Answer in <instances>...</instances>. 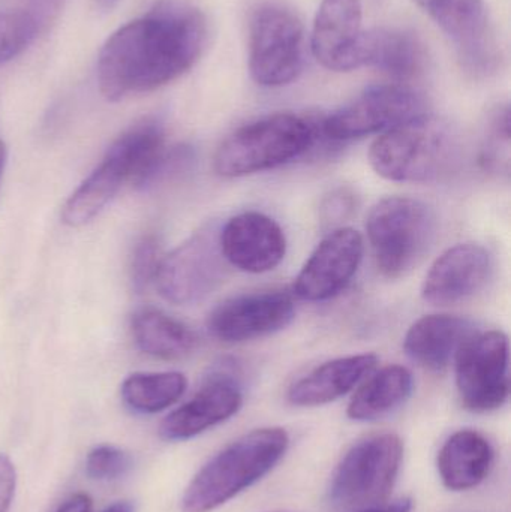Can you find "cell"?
<instances>
[{"label": "cell", "mask_w": 511, "mask_h": 512, "mask_svg": "<svg viewBox=\"0 0 511 512\" xmlns=\"http://www.w3.org/2000/svg\"><path fill=\"white\" fill-rule=\"evenodd\" d=\"M206 41L207 24L198 9L161 6L107 39L99 53V90L117 102L167 86L198 62Z\"/></svg>", "instance_id": "cell-1"}, {"label": "cell", "mask_w": 511, "mask_h": 512, "mask_svg": "<svg viewBox=\"0 0 511 512\" xmlns=\"http://www.w3.org/2000/svg\"><path fill=\"white\" fill-rule=\"evenodd\" d=\"M165 131L158 120L147 119L120 135L101 164L78 186L62 209V222L80 228L92 222L125 183L140 189L167 149Z\"/></svg>", "instance_id": "cell-2"}, {"label": "cell", "mask_w": 511, "mask_h": 512, "mask_svg": "<svg viewBox=\"0 0 511 512\" xmlns=\"http://www.w3.org/2000/svg\"><path fill=\"white\" fill-rule=\"evenodd\" d=\"M290 436L281 427L252 430L206 463L186 487L185 512H210L266 477L287 453Z\"/></svg>", "instance_id": "cell-3"}, {"label": "cell", "mask_w": 511, "mask_h": 512, "mask_svg": "<svg viewBox=\"0 0 511 512\" xmlns=\"http://www.w3.org/2000/svg\"><path fill=\"white\" fill-rule=\"evenodd\" d=\"M320 122L278 113L242 126L222 141L213 167L225 179L275 170L305 155L320 137Z\"/></svg>", "instance_id": "cell-4"}, {"label": "cell", "mask_w": 511, "mask_h": 512, "mask_svg": "<svg viewBox=\"0 0 511 512\" xmlns=\"http://www.w3.org/2000/svg\"><path fill=\"white\" fill-rule=\"evenodd\" d=\"M455 158L452 135L431 116L384 132L369 149L372 170L398 183L432 182L449 171Z\"/></svg>", "instance_id": "cell-5"}, {"label": "cell", "mask_w": 511, "mask_h": 512, "mask_svg": "<svg viewBox=\"0 0 511 512\" xmlns=\"http://www.w3.org/2000/svg\"><path fill=\"white\" fill-rule=\"evenodd\" d=\"M366 233L380 273L398 279L429 251L435 236L434 212L416 198H384L369 212Z\"/></svg>", "instance_id": "cell-6"}, {"label": "cell", "mask_w": 511, "mask_h": 512, "mask_svg": "<svg viewBox=\"0 0 511 512\" xmlns=\"http://www.w3.org/2000/svg\"><path fill=\"white\" fill-rule=\"evenodd\" d=\"M404 459V442L395 433H378L347 451L330 483V502L353 511L383 505L392 493Z\"/></svg>", "instance_id": "cell-7"}, {"label": "cell", "mask_w": 511, "mask_h": 512, "mask_svg": "<svg viewBox=\"0 0 511 512\" xmlns=\"http://www.w3.org/2000/svg\"><path fill=\"white\" fill-rule=\"evenodd\" d=\"M426 116L428 107L419 93L402 84H380L324 117L320 131L327 140L344 143L384 134Z\"/></svg>", "instance_id": "cell-8"}, {"label": "cell", "mask_w": 511, "mask_h": 512, "mask_svg": "<svg viewBox=\"0 0 511 512\" xmlns=\"http://www.w3.org/2000/svg\"><path fill=\"white\" fill-rule=\"evenodd\" d=\"M305 62V32L294 12L281 5H264L252 17L249 72L263 87L293 83Z\"/></svg>", "instance_id": "cell-9"}, {"label": "cell", "mask_w": 511, "mask_h": 512, "mask_svg": "<svg viewBox=\"0 0 511 512\" xmlns=\"http://www.w3.org/2000/svg\"><path fill=\"white\" fill-rule=\"evenodd\" d=\"M225 264L219 230L201 228L170 254L162 255L153 283L165 300L191 306L206 300L224 282Z\"/></svg>", "instance_id": "cell-10"}, {"label": "cell", "mask_w": 511, "mask_h": 512, "mask_svg": "<svg viewBox=\"0 0 511 512\" xmlns=\"http://www.w3.org/2000/svg\"><path fill=\"white\" fill-rule=\"evenodd\" d=\"M509 351V339L498 330L471 334L461 346L453 363L465 408L492 412L509 400Z\"/></svg>", "instance_id": "cell-11"}, {"label": "cell", "mask_w": 511, "mask_h": 512, "mask_svg": "<svg viewBox=\"0 0 511 512\" xmlns=\"http://www.w3.org/2000/svg\"><path fill=\"white\" fill-rule=\"evenodd\" d=\"M446 33L458 51L462 68L476 77L497 71L500 47L485 0H413Z\"/></svg>", "instance_id": "cell-12"}, {"label": "cell", "mask_w": 511, "mask_h": 512, "mask_svg": "<svg viewBox=\"0 0 511 512\" xmlns=\"http://www.w3.org/2000/svg\"><path fill=\"white\" fill-rule=\"evenodd\" d=\"M294 315L296 307L288 292H249L215 307L207 319V328L219 342L243 343L284 330Z\"/></svg>", "instance_id": "cell-13"}, {"label": "cell", "mask_w": 511, "mask_h": 512, "mask_svg": "<svg viewBox=\"0 0 511 512\" xmlns=\"http://www.w3.org/2000/svg\"><path fill=\"white\" fill-rule=\"evenodd\" d=\"M365 254L362 234L350 227L327 234L315 248L294 280L293 292L300 300H330L341 294L359 271Z\"/></svg>", "instance_id": "cell-14"}, {"label": "cell", "mask_w": 511, "mask_h": 512, "mask_svg": "<svg viewBox=\"0 0 511 512\" xmlns=\"http://www.w3.org/2000/svg\"><path fill=\"white\" fill-rule=\"evenodd\" d=\"M488 249L477 243H459L447 249L429 268L422 297L432 306H455L479 294L492 276Z\"/></svg>", "instance_id": "cell-15"}, {"label": "cell", "mask_w": 511, "mask_h": 512, "mask_svg": "<svg viewBox=\"0 0 511 512\" xmlns=\"http://www.w3.org/2000/svg\"><path fill=\"white\" fill-rule=\"evenodd\" d=\"M219 245L227 264L251 274L275 270L287 254L281 225L260 212L233 216L219 230Z\"/></svg>", "instance_id": "cell-16"}, {"label": "cell", "mask_w": 511, "mask_h": 512, "mask_svg": "<svg viewBox=\"0 0 511 512\" xmlns=\"http://www.w3.org/2000/svg\"><path fill=\"white\" fill-rule=\"evenodd\" d=\"M242 405L237 379L227 369L216 370L191 400L165 417L159 433L165 441H188L230 420Z\"/></svg>", "instance_id": "cell-17"}, {"label": "cell", "mask_w": 511, "mask_h": 512, "mask_svg": "<svg viewBox=\"0 0 511 512\" xmlns=\"http://www.w3.org/2000/svg\"><path fill=\"white\" fill-rule=\"evenodd\" d=\"M362 21V0H323L311 36L315 59L330 71H354Z\"/></svg>", "instance_id": "cell-18"}, {"label": "cell", "mask_w": 511, "mask_h": 512, "mask_svg": "<svg viewBox=\"0 0 511 512\" xmlns=\"http://www.w3.org/2000/svg\"><path fill=\"white\" fill-rule=\"evenodd\" d=\"M425 62V48L419 38L396 27L363 30L354 57L356 69L368 66L398 81L417 77Z\"/></svg>", "instance_id": "cell-19"}, {"label": "cell", "mask_w": 511, "mask_h": 512, "mask_svg": "<svg viewBox=\"0 0 511 512\" xmlns=\"http://www.w3.org/2000/svg\"><path fill=\"white\" fill-rule=\"evenodd\" d=\"M474 331L468 319L455 315H426L405 334L404 349L411 360L431 372H444Z\"/></svg>", "instance_id": "cell-20"}, {"label": "cell", "mask_w": 511, "mask_h": 512, "mask_svg": "<svg viewBox=\"0 0 511 512\" xmlns=\"http://www.w3.org/2000/svg\"><path fill=\"white\" fill-rule=\"evenodd\" d=\"M374 354L336 358L315 367L294 382L288 390V402L299 408H315L341 399L353 391L377 366Z\"/></svg>", "instance_id": "cell-21"}, {"label": "cell", "mask_w": 511, "mask_h": 512, "mask_svg": "<svg viewBox=\"0 0 511 512\" xmlns=\"http://www.w3.org/2000/svg\"><path fill=\"white\" fill-rule=\"evenodd\" d=\"M491 442L476 430L453 433L438 453L437 468L446 489L465 492L480 486L494 465Z\"/></svg>", "instance_id": "cell-22"}, {"label": "cell", "mask_w": 511, "mask_h": 512, "mask_svg": "<svg viewBox=\"0 0 511 512\" xmlns=\"http://www.w3.org/2000/svg\"><path fill=\"white\" fill-rule=\"evenodd\" d=\"M413 390V373L407 367L393 364L371 372L351 397L348 418L365 423L387 417L410 399Z\"/></svg>", "instance_id": "cell-23"}, {"label": "cell", "mask_w": 511, "mask_h": 512, "mask_svg": "<svg viewBox=\"0 0 511 512\" xmlns=\"http://www.w3.org/2000/svg\"><path fill=\"white\" fill-rule=\"evenodd\" d=\"M132 336L141 352L159 360H182L198 346L197 334L188 325L155 307L135 313Z\"/></svg>", "instance_id": "cell-24"}, {"label": "cell", "mask_w": 511, "mask_h": 512, "mask_svg": "<svg viewBox=\"0 0 511 512\" xmlns=\"http://www.w3.org/2000/svg\"><path fill=\"white\" fill-rule=\"evenodd\" d=\"M188 388L180 372L134 373L123 381L122 399L132 411L158 414L179 402Z\"/></svg>", "instance_id": "cell-25"}, {"label": "cell", "mask_w": 511, "mask_h": 512, "mask_svg": "<svg viewBox=\"0 0 511 512\" xmlns=\"http://www.w3.org/2000/svg\"><path fill=\"white\" fill-rule=\"evenodd\" d=\"M480 162L491 173L509 176L510 108L507 105H498L489 114L485 144L480 152Z\"/></svg>", "instance_id": "cell-26"}, {"label": "cell", "mask_w": 511, "mask_h": 512, "mask_svg": "<svg viewBox=\"0 0 511 512\" xmlns=\"http://www.w3.org/2000/svg\"><path fill=\"white\" fill-rule=\"evenodd\" d=\"M39 30L30 12H0V65L23 53Z\"/></svg>", "instance_id": "cell-27"}, {"label": "cell", "mask_w": 511, "mask_h": 512, "mask_svg": "<svg viewBox=\"0 0 511 512\" xmlns=\"http://www.w3.org/2000/svg\"><path fill=\"white\" fill-rule=\"evenodd\" d=\"M162 259L161 243L156 236H144L135 245L131 259V282L134 291L141 294L155 282L156 271Z\"/></svg>", "instance_id": "cell-28"}, {"label": "cell", "mask_w": 511, "mask_h": 512, "mask_svg": "<svg viewBox=\"0 0 511 512\" xmlns=\"http://www.w3.org/2000/svg\"><path fill=\"white\" fill-rule=\"evenodd\" d=\"M131 468V456L110 445L93 448L86 459V472L92 480H117L128 474Z\"/></svg>", "instance_id": "cell-29"}, {"label": "cell", "mask_w": 511, "mask_h": 512, "mask_svg": "<svg viewBox=\"0 0 511 512\" xmlns=\"http://www.w3.org/2000/svg\"><path fill=\"white\" fill-rule=\"evenodd\" d=\"M356 207V198L347 189H339L332 192L330 197L323 201L321 206V215L327 224H335V222L345 221L350 218L351 213Z\"/></svg>", "instance_id": "cell-30"}, {"label": "cell", "mask_w": 511, "mask_h": 512, "mask_svg": "<svg viewBox=\"0 0 511 512\" xmlns=\"http://www.w3.org/2000/svg\"><path fill=\"white\" fill-rule=\"evenodd\" d=\"M17 487V471L8 456L0 454V512H8Z\"/></svg>", "instance_id": "cell-31"}, {"label": "cell", "mask_w": 511, "mask_h": 512, "mask_svg": "<svg viewBox=\"0 0 511 512\" xmlns=\"http://www.w3.org/2000/svg\"><path fill=\"white\" fill-rule=\"evenodd\" d=\"M93 502L89 495L84 493H78V495L72 496L71 499L65 502L57 512H92Z\"/></svg>", "instance_id": "cell-32"}, {"label": "cell", "mask_w": 511, "mask_h": 512, "mask_svg": "<svg viewBox=\"0 0 511 512\" xmlns=\"http://www.w3.org/2000/svg\"><path fill=\"white\" fill-rule=\"evenodd\" d=\"M413 501L410 498L401 499L389 505H377V507L365 508L360 512H411L413 511Z\"/></svg>", "instance_id": "cell-33"}, {"label": "cell", "mask_w": 511, "mask_h": 512, "mask_svg": "<svg viewBox=\"0 0 511 512\" xmlns=\"http://www.w3.org/2000/svg\"><path fill=\"white\" fill-rule=\"evenodd\" d=\"M36 5V11L42 15V18L48 17L53 12L59 11L62 0H33Z\"/></svg>", "instance_id": "cell-34"}, {"label": "cell", "mask_w": 511, "mask_h": 512, "mask_svg": "<svg viewBox=\"0 0 511 512\" xmlns=\"http://www.w3.org/2000/svg\"><path fill=\"white\" fill-rule=\"evenodd\" d=\"M104 512H134V508L129 502H117V504L111 505Z\"/></svg>", "instance_id": "cell-35"}, {"label": "cell", "mask_w": 511, "mask_h": 512, "mask_svg": "<svg viewBox=\"0 0 511 512\" xmlns=\"http://www.w3.org/2000/svg\"><path fill=\"white\" fill-rule=\"evenodd\" d=\"M119 2L120 0H96V5L102 12H111L119 5Z\"/></svg>", "instance_id": "cell-36"}, {"label": "cell", "mask_w": 511, "mask_h": 512, "mask_svg": "<svg viewBox=\"0 0 511 512\" xmlns=\"http://www.w3.org/2000/svg\"><path fill=\"white\" fill-rule=\"evenodd\" d=\"M6 159H8V147L0 140V179H2L3 170H5Z\"/></svg>", "instance_id": "cell-37"}]
</instances>
